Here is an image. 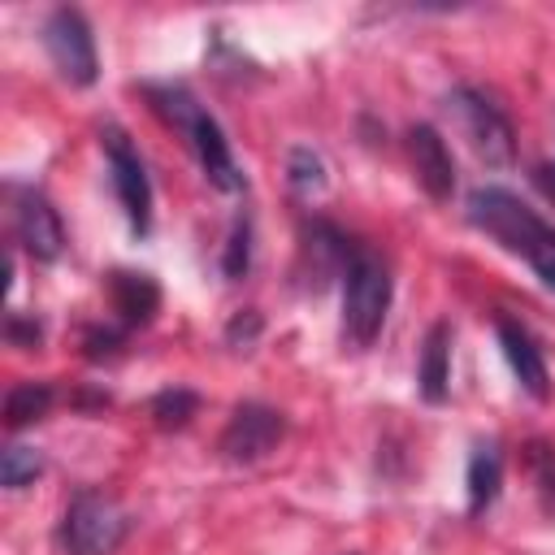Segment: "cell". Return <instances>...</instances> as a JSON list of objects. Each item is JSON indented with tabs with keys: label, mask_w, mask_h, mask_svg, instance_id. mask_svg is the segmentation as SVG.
Listing matches in <instances>:
<instances>
[{
	"label": "cell",
	"mask_w": 555,
	"mask_h": 555,
	"mask_svg": "<svg viewBox=\"0 0 555 555\" xmlns=\"http://www.w3.org/2000/svg\"><path fill=\"white\" fill-rule=\"evenodd\" d=\"M121 343H126V325H95V330L82 334L87 360H108V356H117Z\"/></svg>",
	"instance_id": "ffe728a7"
},
{
	"label": "cell",
	"mask_w": 555,
	"mask_h": 555,
	"mask_svg": "<svg viewBox=\"0 0 555 555\" xmlns=\"http://www.w3.org/2000/svg\"><path fill=\"white\" fill-rule=\"evenodd\" d=\"M130 533V512L104 490H78L61 516L65 555H113Z\"/></svg>",
	"instance_id": "3957f363"
},
{
	"label": "cell",
	"mask_w": 555,
	"mask_h": 555,
	"mask_svg": "<svg viewBox=\"0 0 555 555\" xmlns=\"http://www.w3.org/2000/svg\"><path fill=\"white\" fill-rule=\"evenodd\" d=\"M416 382H421L425 403H442V399H447V390H451V325H447V321L429 325L425 347H421Z\"/></svg>",
	"instance_id": "4fadbf2b"
},
{
	"label": "cell",
	"mask_w": 555,
	"mask_h": 555,
	"mask_svg": "<svg viewBox=\"0 0 555 555\" xmlns=\"http://www.w3.org/2000/svg\"><path fill=\"white\" fill-rule=\"evenodd\" d=\"M247 264H251V217L243 212V217H234V225H230L221 269H225V278H243Z\"/></svg>",
	"instance_id": "d6986e66"
},
{
	"label": "cell",
	"mask_w": 555,
	"mask_h": 555,
	"mask_svg": "<svg viewBox=\"0 0 555 555\" xmlns=\"http://www.w3.org/2000/svg\"><path fill=\"white\" fill-rule=\"evenodd\" d=\"M100 143H104L108 173H113V191H117V199H121V208H126L130 230H134V234H147V230H152V182H147V169H143L139 152H134V143H130L126 130H117V126H108V130L100 134Z\"/></svg>",
	"instance_id": "8992f818"
},
{
	"label": "cell",
	"mask_w": 555,
	"mask_h": 555,
	"mask_svg": "<svg viewBox=\"0 0 555 555\" xmlns=\"http://www.w3.org/2000/svg\"><path fill=\"white\" fill-rule=\"evenodd\" d=\"M529 182L538 186V195H542V199H551V204H555V165H533V169H529Z\"/></svg>",
	"instance_id": "7402d4cb"
},
{
	"label": "cell",
	"mask_w": 555,
	"mask_h": 555,
	"mask_svg": "<svg viewBox=\"0 0 555 555\" xmlns=\"http://www.w3.org/2000/svg\"><path fill=\"white\" fill-rule=\"evenodd\" d=\"M13 238L30 260H43V264L65 251V225L43 191L35 186L13 191Z\"/></svg>",
	"instance_id": "ba28073f"
},
{
	"label": "cell",
	"mask_w": 555,
	"mask_h": 555,
	"mask_svg": "<svg viewBox=\"0 0 555 555\" xmlns=\"http://www.w3.org/2000/svg\"><path fill=\"white\" fill-rule=\"evenodd\" d=\"M447 108L460 117L464 139L473 143V152H477L486 165L503 169V165H512V160H516V130H512L507 113H503V108H499L481 87H473V82L451 87Z\"/></svg>",
	"instance_id": "277c9868"
},
{
	"label": "cell",
	"mask_w": 555,
	"mask_h": 555,
	"mask_svg": "<svg viewBox=\"0 0 555 555\" xmlns=\"http://www.w3.org/2000/svg\"><path fill=\"white\" fill-rule=\"evenodd\" d=\"M108 304L113 312L121 317L126 330L134 325H147L160 308V286L147 278V273H130V269H113L108 273Z\"/></svg>",
	"instance_id": "7c38bea8"
},
{
	"label": "cell",
	"mask_w": 555,
	"mask_h": 555,
	"mask_svg": "<svg viewBox=\"0 0 555 555\" xmlns=\"http://www.w3.org/2000/svg\"><path fill=\"white\" fill-rule=\"evenodd\" d=\"M286 178H291L295 195H317L325 186V160L312 147H295L286 156Z\"/></svg>",
	"instance_id": "ac0fdd59"
},
{
	"label": "cell",
	"mask_w": 555,
	"mask_h": 555,
	"mask_svg": "<svg viewBox=\"0 0 555 555\" xmlns=\"http://www.w3.org/2000/svg\"><path fill=\"white\" fill-rule=\"evenodd\" d=\"M468 512L481 516L494 499H499V486H503V455L494 442H481L473 455H468Z\"/></svg>",
	"instance_id": "5bb4252c"
},
{
	"label": "cell",
	"mask_w": 555,
	"mask_h": 555,
	"mask_svg": "<svg viewBox=\"0 0 555 555\" xmlns=\"http://www.w3.org/2000/svg\"><path fill=\"white\" fill-rule=\"evenodd\" d=\"M468 221L490 234L503 251L520 256L542 278V286L555 291V225L542 221L529 204H520L503 186H477L468 195Z\"/></svg>",
	"instance_id": "6da1fadb"
},
{
	"label": "cell",
	"mask_w": 555,
	"mask_h": 555,
	"mask_svg": "<svg viewBox=\"0 0 555 555\" xmlns=\"http://www.w3.org/2000/svg\"><path fill=\"white\" fill-rule=\"evenodd\" d=\"M186 143H191V152H195V160H199V169H204V178L217 186V191H238L243 186V169H238V160H234V152H230V139H225V130L217 126V117H208L204 108L186 121Z\"/></svg>",
	"instance_id": "9c48e42d"
},
{
	"label": "cell",
	"mask_w": 555,
	"mask_h": 555,
	"mask_svg": "<svg viewBox=\"0 0 555 555\" xmlns=\"http://www.w3.org/2000/svg\"><path fill=\"white\" fill-rule=\"evenodd\" d=\"M43 48L48 61L56 65V74L69 87H91L100 78V52H95V35L87 26V17L78 9H52L43 22Z\"/></svg>",
	"instance_id": "5b68a950"
},
{
	"label": "cell",
	"mask_w": 555,
	"mask_h": 555,
	"mask_svg": "<svg viewBox=\"0 0 555 555\" xmlns=\"http://www.w3.org/2000/svg\"><path fill=\"white\" fill-rule=\"evenodd\" d=\"M256 334H260V312H251V308H247V312H238V317L225 325V338H230L234 347H238V343L247 347Z\"/></svg>",
	"instance_id": "44dd1931"
},
{
	"label": "cell",
	"mask_w": 555,
	"mask_h": 555,
	"mask_svg": "<svg viewBox=\"0 0 555 555\" xmlns=\"http://www.w3.org/2000/svg\"><path fill=\"white\" fill-rule=\"evenodd\" d=\"M39 473H43V455H39L35 447L9 442V447L0 451V486H4V490H22V486H30Z\"/></svg>",
	"instance_id": "e0dca14e"
},
{
	"label": "cell",
	"mask_w": 555,
	"mask_h": 555,
	"mask_svg": "<svg viewBox=\"0 0 555 555\" xmlns=\"http://www.w3.org/2000/svg\"><path fill=\"white\" fill-rule=\"evenodd\" d=\"M408 160H412V173L425 186V195L438 199V204H447L451 191H455V160H451L447 139L434 126H425V121L412 126L408 130Z\"/></svg>",
	"instance_id": "30bf717a"
},
{
	"label": "cell",
	"mask_w": 555,
	"mask_h": 555,
	"mask_svg": "<svg viewBox=\"0 0 555 555\" xmlns=\"http://www.w3.org/2000/svg\"><path fill=\"white\" fill-rule=\"evenodd\" d=\"M542 503H546V512H555V460H546L542 464Z\"/></svg>",
	"instance_id": "603a6c76"
},
{
	"label": "cell",
	"mask_w": 555,
	"mask_h": 555,
	"mask_svg": "<svg viewBox=\"0 0 555 555\" xmlns=\"http://www.w3.org/2000/svg\"><path fill=\"white\" fill-rule=\"evenodd\" d=\"M52 399H56V395H52L48 382H17V386L4 395V425H9V429H22V425L48 416Z\"/></svg>",
	"instance_id": "9a60e30c"
},
{
	"label": "cell",
	"mask_w": 555,
	"mask_h": 555,
	"mask_svg": "<svg viewBox=\"0 0 555 555\" xmlns=\"http://www.w3.org/2000/svg\"><path fill=\"white\" fill-rule=\"evenodd\" d=\"M390 269L377 251L360 247L351 269L343 273V343L351 351H364L377 334H382V321H386V308H390Z\"/></svg>",
	"instance_id": "7a4b0ae2"
},
{
	"label": "cell",
	"mask_w": 555,
	"mask_h": 555,
	"mask_svg": "<svg viewBox=\"0 0 555 555\" xmlns=\"http://www.w3.org/2000/svg\"><path fill=\"white\" fill-rule=\"evenodd\" d=\"M152 421L160 425V429H182V425H191V416L199 412V395L195 390H186V386H169V390H160L156 399H152Z\"/></svg>",
	"instance_id": "2e32d148"
},
{
	"label": "cell",
	"mask_w": 555,
	"mask_h": 555,
	"mask_svg": "<svg viewBox=\"0 0 555 555\" xmlns=\"http://www.w3.org/2000/svg\"><path fill=\"white\" fill-rule=\"evenodd\" d=\"M282 434H286V416L278 408H269V403H238L230 412L221 438H217V451L230 464H256V460H264L282 442Z\"/></svg>",
	"instance_id": "52a82bcc"
},
{
	"label": "cell",
	"mask_w": 555,
	"mask_h": 555,
	"mask_svg": "<svg viewBox=\"0 0 555 555\" xmlns=\"http://www.w3.org/2000/svg\"><path fill=\"white\" fill-rule=\"evenodd\" d=\"M499 347H503V356H507V369L516 373V382L533 395V399H546L551 395V373H546V360H542V351H538V343H533V334L525 330V325H516V321H507V317H499Z\"/></svg>",
	"instance_id": "8fae6325"
}]
</instances>
